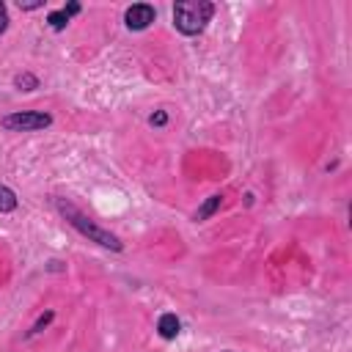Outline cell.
Masks as SVG:
<instances>
[{"mask_svg":"<svg viewBox=\"0 0 352 352\" xmlns=\"http://www.w3.org/2000/svg\"><path fill=\"white\" fill-rule=\"evenodd\" d=\"M148 121H151V124H154V126H162V124H165V121H168V116H165V113H162V110H160V113H154V116H151V118H148Z\"/></svg>","mask_w":352,"mask_h":352,"instance_id":"obj_12","label":"cell"},{"mask_svg":"<svg viewBox=\"0 0 352 352\" xmlns=\"http://www.w3.org/2000/svg\"><path fill=\"white\" fill-rule=\"evenodd\" d=\"M58 209L69 217V223L80 231V234H85L88 239H94V242H99V245H104V248H113V250H121V242H118V236L116 234H110V231H104V228H99L94 220H88L82 212H77L72 204H58Z\"/></svg>","mask_w":352,"mask_h":352,"instance_id":"obj_2","label":"cell"},{"mask_svg":"<svg viewBox=\"0 0 352 352\" xmlns=\"http://www.w3.org/2000/svg\"><path fill=\"white\" fill-rule=\"evenodd\" d=\"M214 14V6L206 3V0H184V3H176L173 8V22L176 28L184 33V36H195L206 28V22L212 19Z\"/></svg>","mask_w":352,"mask_h":352,"instance_id":"obj_1","label":"cell"},{"mask_svg":"<svg viewBox=\"0 0 352 352\" xmlns=\"http://www.w3.org/2000/svg\"><path fill=\"white\" fill-rule=\"evenodd\" d=\"M22 91H33V88H38V80L33 77V74H16V80H14Z\"/></svg>","mask_w":352,"mask_h":352,"instance_id":"obj_9","label":"cell"},{"mask_svg":"<svg viewBox=\"0 0 352 352\" xmlns=\"http://www.w3.org/2000/svg\"><path fill=\"white\" fill-rule=\"evenodd\" d=\"M50 124H52V118L47 113H33V110L14 113V116H6L3 118V126L11 129V132H36V129H44Z\"/></svg>","mask_w":352,"mask_h":352,"instance_id":"obj_3","label":"cell"},{"mask_svg":"<svg viewBox=\"0 0 352 352\" xmlns=\"http://www.w3.org/2000/svg\"><path fill=\"white\" fill-rule=\"evenodd\" d=\"M50 319H52V311H47V314H44V316H38V322H36V324H33V333H38V330H41V327H44V324H47V322H50Z\"/></svg>","mask_w":352,"mask_h":352,"instance_id":"obj_10","label":"cell"},{"mask_svg":"<svg viewBox=\"0 0 352 352\" xmlns=\"http://www.w3.org/2000/svg\"><path fill=\"white\" fill-rule=\"evenodd\" d=\"M14 206H16V195H14V190H8V187L0 184V212H11Z\"/></svg>","mask_w":352,"mask_h":352,"instance_id":"obj_7","label":"cell"},{"mask_svg":"<svg viewBox=\"0 0 352 352\" xmlns=\"http://www.w3.org/2000/svg\"><path fill=\"white\" fill-rule=\"evenodd\" d=\"M157 330L162 338H176L179 330H182V322L176 319V314H162L160 322H157Z\"/></svg>","mask_w":352,"mask_h":352,"instance_id":"obj_5","label":"cell"},{"mask_svg":"<svg viewBox=\"0 0 352 352\" xmlns=\"http://www.w3.org/2000/svg\"><path fill=\"white\" fill-rule=\"evenodd\" d=\"M124 19H126V28H129V30H143V28H148V25L154 22V8L146 6V3L129 6L126 14H124Z\"/></svg>","mask_w":352,"mask_h":352,"instance_id":"obj_4","label":"cell"},{"mask_svg":"<svg viewBox=\"0 0 352 352\" xmlns=\"http://www.w3.org/2000/svg\"><path fill=\"white\" fill-rule=\"evenodd\" d=\"M47 22H50V28H52V30H63V28L69 25V14H66V11H52Z\"/></svg>","mask_w":352,"mask_h":352,"instance_id":"obj_8","label":"cell"},{"mask_svg":"<svg viewBox=\"0 0 352 352\" xmlns=\"http://www.w3.org/2000/svg\"><path fill=\"white\" fill-rule=\"evenodd\" d=\"M217 209H220V195H212V198L195 212V220H206V217H212Z\"/></svg>","mask_w":352,"mask_h":352,"instance_id":"obj_6","label":"cell"},{"mask_svg":"<svg viewBox=\"0 0 352 352\" xmlns=\"http://www.w3.org/2000/svg\"><path fill=\"white\" fill-rule=\"evenodd\" d=\"M63 11H66V14H69V16H72V14H77V11H80V6H77V3H69V6H66V8H63Z\"/></svg>","mask_w":352,"mask_h":352,"instance_id":"obj_13","label":"cell"},{"mask_svg":"<svg viewBox=\"0 0 352 352\" xmlns=\"http://www.w3.org/2000/svg\"><path fill=\"white\" fill-rule=\"evenodd\" d=\"M6 28H8V14H6V6L0 3V36L6 33Z\"/></svg>","mask_w":352,"mask_h":352,"instance_id":"obj_11","label":"cell"}]
</instances>
